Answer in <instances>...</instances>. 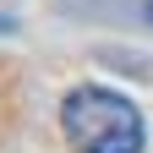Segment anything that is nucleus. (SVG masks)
Masks as SVG:
<instances>
[{
	"label": "nucleus",
	"mask_w": 153,
	"mask_h": 153,
	"mask_svg": "<svg viewBox=\"0 0 153 153\" xmlns=\"http://www.w3.org/2000/svg\"><path fill=\"white\" fill-rule=\"evenodd\" d=\"M142 11H148V22H153V0H148V6H142Z\"/></svg>",
	"instance_id": "f03ea898"
},
{
	"label": "nucleus",
	"mask_w": 153,
	"mask_h": 153,
	"mask_svg": "<svg viewBox=\"0 0 153 153\" xmlns=\"http://www.w3.org/2000/svg\"><path fill=\"white\" fill-rule=\"evenodd\" d=\"M60 131L71 153H142V109L115 88H71L60 104Z\"/></svg>",
	"instance_id": "f257e3e1"
}]
</instances>
